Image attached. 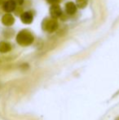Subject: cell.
<instances>
[{
  "label": "cell",
  "instance_id": "1",
  "mask_svg": "<svg viewBox=\"0 0 119 120\" xmlns=\"http://www.w3.org/2000/svg\"><path fill=\"white\" fill-rule=\"evenodd\" d=\"M34 40L33 35L32 34L31 32H29L27 30H23L16 36V42L19 43L21 46L26 47L32 44Z\"/></svg>",
  "mask_w": 119,
  "mask_h": 120
},
{
  "label": "cell",
  "instance_id": "2",
  "mask_svg": "<svg viewBox=\"0 0 119 120\" xmlns=\"http://www.w3.org/2000/svg\"><path fill=\"white\" fill-rule=\"evenodd\" d=\"M42 26L48 33H53L58 29V22L55 18H47L43 21Z\"/></svg>",
  "mask_w": 119,
  "mask_h": 120
},
{
  "label": "cell",
  "instance_id": "3",
  "mask_svg": "<svg viewBox=\"0 0 119 120\" xmlns=\"http://www.w3.org/2000/svg\"><path fill=\"white\" fill-rule=\"evenodd\" d=\"M50 14H51V17L55 18V19L62 16V10L57 3L51 5V8H50Z\"/></svg>",
  "mask_w": 119,
  "mask_h": 120
},
{
  "label": "cell",
  "instance_id": "4",
  "mask_svg": "<svg viewBox=\"0 0 119 120\" xmlns=\"http://www.w3.org/2000/svg\"><path fill=\"white\" fill-rule=\"evenodd\" d=\"M16 8V3L13 0H7L3 3V10L7 12H11Z\"/></svg>",
  "mask_w": 119,
  "mask_h": 120
},
{
  "label": "cell",
  "instance_id": "5",
  "mask_svg": "<svg viewBox=\"0 0 119 120\" xmlns=\"http://www.w3.org/2000/svg\"><path fill=\"white\" fill-rule=\"evenodd\" d=\"M21 21H22L24 24H30L32 23L33 20V16L30 11H25V12L22 13L21 16Z\"/></svg>",
  "mask_w": 119,
  "mask_h": 120
},
{
  "label": "cell",
  "instance_id": "6",
  "mask_svg": "<svg viewBox=\"0 0 119 120\" xmlns=\"http://www.w3.org/2000/svg\"><path fill=\"white\" fill-rule=\"evenodd\" d=\"M2 22L4 25L6 26H11L14 24L15 22V19L12 16V15L11 14H5L4 16L2 18Z\"/></svg>",
  "mask_w": 119,
  "mask_h": 120
},
{
  "label": "cell",
  "instance_id": "7",
  "mask_svg": "<svg viewBox=\"0 0 119 120\" xmlns=\"http://www.w3.org/2000/svg\"><path fill=\"white\" fill-rule=\"evenodd\" d=\"M65 11L69 15H73L77 11V6L72 2H69L65 4Z\"/></svg>",
  "mask_w": 119,
  "mask_h": 120
},
{
  "label": "cell",
  "instance_id": "8",
  "mask_svg": "<svg viewBox=\"0 0 119 120\" xmlns=\"http://www.w3.org/2000/svg\"><path fill=\"white\" fill-rule=\"evenodd\" d=\"M11 49V46L10 43L7 42H1L0 43V52L2 53H6V52H10Z\"/></svg>",
  "mask_w": 119,
  "mask_h": 120
},
{
  "label": "cell",
  "instance_id": "9",
  "mask_svg": "<svg viewBox=\"0 0 119 120\" xmlns=\"http://www.w3.org/2000/svg\"><path fill=\"white\" fill-rule=\"evenodd\" d=\"M88 3V0H76V6L78 8H85Z\"/></svg>",
  "mask_w": 119,
  "mask_h": 120
},
{
  "label": "cell",
  "instance_id": "10",
  "mask_svg": "<svg viewBox=\"0 0 119 120\" xmlns=\"http://www.w3.org/2000/svg\"><path fill=\"white\" fill-rule=\"evenodd\" d=\"M49 3H51V4H56V3H58L60 0H47Z\"/></svg>",
  "mask_w": 119,
  "mask_h": 120
},
{
  "label": "cell",
  "instance_id": "11",
  "mask_svg": "<svg viewBox=\"0 0 119 120\" xmlns=\"http://www.w3.org/2000/svg\"><path fill=\"white\" fill-rule=\"evenodd\" d=\"M13 1L16 3V4H18V5H21L24 3V0H13Z\"/></svg>",
  "mask_w": 119,
  "mask_h": 120
},
{
  "label": "cell",
  "instance_id": "12",
  "mask_svg": "<svg viewBox=\"0 0 119 120\" xmlns=\"http://www.w3.org/2000/svg\"><path fill=\"white\" fill-rule=\"evenodd\" d=\"M5 0H0V5H2L3 3H4Z\"/></svg>",
  "mask_w": 119,
  "mask_h": 120
},
{
  "label": "cell",
  "instance_id": "13",
  "mask_svg": "<svg viewBox=\"0 0 119 120\" xmlns=\"http://www.w3.org/2000/svg\"><path fill=\"white\" fill-rule=\"evenodd\" d=\"M117 120H119V118H118V119H117Z\"/></svg>",
  "mask_w": 119,
  "mask_h": 120
}]
</instances>
